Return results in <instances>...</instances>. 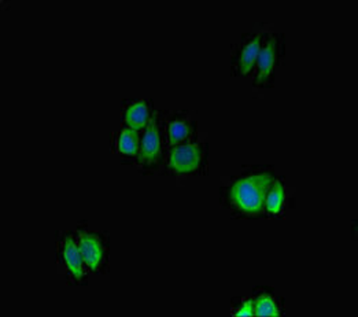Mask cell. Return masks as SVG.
<instances>
[{"mask_svg":"<svg viewBox=\"0 0 358 317\" xmlns=\"http://www.w3.org/2000/svg\"><path fill=\"white\" fill-rule=\"evenodd\" d=\"M235 316H252L254 315V301H246L238 311L234 314Z\"/></svg>","mask_w":358,"mask_h":317,"instance_id":"cell-13","label":"cell"},{"mask_svg":"<svg viewBox=\"0 0 358 317\" xmlns=\"http://www.w3.org/2000/svg\"><path fill=\"white\" fill-rule=\"evenodd\" d=\"M261 51V35L250 36L242 44L236 55V71L239 74H248L257 64Z\"/></svg>","mask_w":358,"mask_h":317,"instance_id":"cell-7","label":"cell"},{"mask_svg":"<svg viewBox=\"0 0 358 317\" xmlns=\"http://www.w3.org/2000/svg\"><path fill=\"white\" fill-rule=\"evenodd\" d=\"M279 50L278 36H272L265 41L264 45H261V51L257 59L258 74L255 77V85H264L269 81L275 68L279 64Z\"/></svg>","mask_w":358,"mask_h":317,"instance_id":"cell-4","label":"cell"},{"mask_svg":"<svg viewBox=\"0 0 358 317\" xmlns=\"http://www.w3.org/2000/svg\"><path fill=\"white\" fill-rule=\"evenodd\" d=\"M161 154V141H159V131H158V118L157 114L150 120L147 129L144 132L141 155L139 160L144 165H152L157 162Z\"/></svg>","mask_w":358,"mask_h":317,"instance_id":"cell-5","label":"cell"},{"mask_svg":"<svg viewBox=\"0 0 358 317\" xmlns=\"http://www.w3.org/2000/svg\"><path fill=\"white\" fill-rule=\"evenodd\" d=\"M254 315H257V316H279L280 308L273 298H271L268 295H261L254 301Z\"/></svg>","mask_w":358,"mask_h":317,"instance_id":"cell-10","label":"cell"},{"mask_svg":"<svg viewBox=\"0 0 358 317\" xmlns=\"http://www.w3.org/2000/svg\"><path fill=\"white\" fill-rule=\"evenodd\" d=\"M78 248L84 262L92 271H99L106 260V248L99 235L92 232H80Z\"/></svg>","mask_w":358,"mask_h":317,"instance_id":"cell-3","label":"cell"},{"mask_svg":"<svg viewBox=\"0 0 358 317\" xmlns=\"http://www.w3.org/2000/svg\"><path fill=\"white\" fill-rule=\"evenodd\" d=\"M283 201H285L283 184L280 181H276L271 188L269 194H266V198H265L266 209L272 214H278L283 206Z\"/></svg>","mask_w":358,"mask_h":317,"instance_id":"cell-11","label":"cell"},{"mask_svg":"<svg viewBox=\"0 0 358 317\" xmlns=\"http://www.w3.org/2000/svg\"><path fill=\"white\" fill-rule=\"evenodd\" d=\"M203 161V148L199 144H185L171 151L168 169L172 174H191L201 168Z\"/></svg>","mask_w":358,"mask_h":317,"instance_id":"cell-2","label":"cell"},{"mask_svg":"<svg viewBox=\"0 0 358 317\" xmlns=\"http://www.w3.org/2000/svg\"><path fill=\"white\" fill-rule=\"evenodd\" d=\"M61 257H62L64 265L66 267L73 279L77 282L84 281L85 278V271L83 267L84 260L80 253V248L71 237H66L61 244Z\"/></svg>","mask_w":358,"mask_h":317,"instance_id":"cell-6","label":"cell"},{"mask_svg":"<svg viewBox=\"0 0 358 317\" xmlns=\"http://www.w3.org/2000/svg\"><path fill=\"white\" fill-rule=\"evenodd\" d=\"M189 135V127L188 124L182 122V121H175L169 125V138L171 143L176 144L180 141H184Z\"/></svg>","mask_w":358,"mask_h":317,"instance_id":"cell-12","label":"cell"},{"mask_svg":"<svg viewBox=\"0 0 358 317\" xmlns=\"http://www.w3.org/2000/svg\"><path fill=\"white\" fill-rule=\"evenodd\" d=\"M150 117V108L143 101H138L129 106L125 111V122L132 129H141L147 124Z\"/></svg>","mask_w":358,"mask_h":317,"instance_id":"cell-8","label":"cell"},{"mask_svg":"<svg viewBox=\"0 0 358 317\" xmlns=\"http://www.w3.org/2000/svg\"><path fill=\"white\" fill-rule=\"evenodd\" d=\"M272 183L273 177L268 174L241 178L231 188V202L243 213L259 214Z\"/></svg>","mask_w":358,"mask_h":317,"instance_id":"cell-1","label":"cell"},{"mask_svg":"<svg viewBox=\"0 0 358 317\" xmlns=\"http://www.w3.org/2000/svg\"><path fill=\"white\" fill-rule=\"evenodd\" d=\"M118 151L127 155H134L139 150V134L136 129H124L117 141Z\"/></svg>","mask_w":358,"mask_h":317,"instance_id":"cell-9","label":"cell"}]
</instances>
